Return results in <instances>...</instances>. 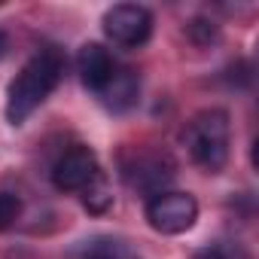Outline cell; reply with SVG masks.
Returning a JSON list of instances; mask_svg holds the SVG:
<instances>
[{
	"mask_svg": "<svg viewBox=\"0 0 259 259\" xmlns=\"http://www.w3.org/2000/svg\"><path fill=\"white\" fill-rule=\"evenodd\" d=\"M64 70H67V58L58 46L37 49L7 89V119H10V125H25V119L40 104H46V98L61 85Z\"/></svg>",
	"mask_w": 259,
	"mask_h": 259,
	"instance_id": "obj_1",
	"label": "cell"
},
{
	"mask_svg": "<svg viewBox=\"0 0 259 259\" xmlns=\"http://www.w3.org/2000/svg\"><path fill=\"white\" fill-rule=\"evenodd\" d=\"M229 138H232L229 113L220 110V107L201 110L198 116H192L186 132H183V144H186L192 162L207 174H220L226 168V162H229Z\"/></svg>",
	"mask_w": 259,
	"mask_h": 259,
	"instance_id": "obj_2",
	"label": "cell"
},
{
	"mask_svg": "<svg viewBox=\"0 0 259 259\" xmlns=\"http://www.w3.org/2000/svg\"><path fill=\"white\" fill-rule=\"evenodd\" d=\"M198 220V201L189 192L165 189L147 201V223L159 235H183Z\"/></svg>",
	"mask_w": 259,
	"mask_h": 259,
	"instance_id": "obj_3",
	"label": "cell"
},
{
	"mask_svg": "<svg viewBox=\"0 0 259 259\" xmlns=\"http://www.w3.org/2000/svg\"><path fill=\"white\" fill-rule=\"evenodd\" d=\"M104 34L122 49H138L153 34V13L141 4H116L104 13Z\"/></svg>",
	"mask_w": 259,
	"mask_h": 259,
	"instance_id": "obj_4",
	"label": "cell"
},
{
	"mask_svg": "<svg viewBox=\"0 0 259 259\" xmlns=\"http://www.w3.org/2000/svg\"><path fill=\"white\" fill-rule=\"evenodd\" d=\"M101 174L104 171L98 165V156L89 147L76 144V147L64 150L55 159V165H52V186L61 189V192H85Z\"/></svg>",
	"mask_w": 259,
	"mask_h": 259,
	"instance_id": "obj_5",
	"label": "cell"
},
{
	"mask_svg": "<svg viewBox=\"0 0 259 259\" xmlns=\"http://www.w3.org/2000/svg\"><path fill=\"white\" fill-rule=\"evenodd\" d=\"M138 98H141V76L132 67H122V64H116V70L98 92V101L113 113L132 110L138 104Z\"/></svg>",
	"mask_w": 259,
	"mask_h": 259,
	"instance_id": "obj_6",
	"label": "cell"
},
{
	"mask_svg": "<svg viewBox=\"0 0 259 259\" xmlns=\"http://www.w3.org/2000/svg\"><path fill=\"white\" fill-rule=\"evenodd\" d=\"M113 70H116V61H113V55L101 43H85L79 49V55H76V73H79V79H82V85L89 92L98 95L101 85L110 79Z\"/></svg>",
	"mask_w": 259,
	"mask_h": 259,
	"instance_id": "obj_7",
	"label": "cell"
},
{
	"mask_svg": "<svg viewBox=\"0 0 259 259\" xmlns=\"http://www.w3.org/2000/svg\"><path fill=\"white\" fill-rule=\"evenodd\" d=\"M171 177H174L171 174V165L162 162V159H144L135 168H128V183L138 186L141 192H147L150 198L159 195V192H165V183Z\"/></svg>",
	"mask_w": 259,
	"mask_h": 259,
	"instance_id": "obj_8",
	"label": "cell"
},
{
	"mask_svg": "<svg viewBox=\"0 0 259 259\" xmlns=\"http://www.w3.org/2000/svg\"><path fill=\"white\" fill-rule=\"evenodd\" d=\"M195 259H250V253H247L244 244H238L232 238H220L213 244H204L195 253Z\"/></svg>",
	"mask_w": 259,
	"mask_h": 259,
	"instance_id": "obj_9",
	"label": "cell"
},
{
	"mask_svg": "<svg viewBox=\"0 0 259 259\" xmlns=\"http://www.w3.org/2000/svg\"><path fill=\"white\" fill-rule=\"evenodd\" d=\"M82 204L92 210V213H104L110 204H113V192H110V183H107V177L101 174L85 192H82Z\"/></svg>",
	"mask_w": 259,
	"mask_h": 259,
	"instance_id": "obj_10",
	"label": "cell"
},
{
	"mask_svg": "<svg viewBox=\"0 0 259 259\" xmlns=\"http://www.w3.org/2000/svg\"><path fill=\"white\" fill-rule=\"evenodd\" d=\"M19 217H22V198L16 192H0V232L13 229Z\"/></svg>",
	"mask_w": 259,
	"mask_h": 259,
	"instance_id": "obj_11",
	"label": "cell"
},
{
	"mask_svg": "<svg viewBox=\"0 0 259 259\" xmlns=\"http://www.w3.org/2000/svg\"><path fill=\"white\" fill-rule=\"evenodd\" d=\"M189 37H192L195 43H210V40L217 37V25H213V22L207 25V22H201V19H198V22H192V25H189Z\"/></svg>",
	"mask_w": 259,
	"mask_h": 259,
	"instance_id": "obj_12",
	"label": "cell"
},
{
	"mask_svg": "<svg viewBox=\"0 0 259 259\" xmlns=\"http://www.w3.org/2000/svg\"><path fill=\"white\" fill-rule=\"evenodd\" d=\"M10 55V37H7V31H0V58H7Z\"/></svg>",
	"mask_w": 259,
	"mask_h": 259,
	"instance_id": "obj_13",
	"label": "cell"
},
{
	"mask_svg": "<svg viewBox=\"0 0 259 259\" xmlns=\"http://www.w3.org/2000/svg\"><path fill=\"white\" fill-rule=\"evenodd\" d=\"M92 259H116V256H110V253H98V256H92Z\"/></svg>",
	"mask_w": 259,
	"mask_h": 259,
	"instance_id": "obj_14",
	"label": "cell"
}]
</instances>
